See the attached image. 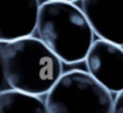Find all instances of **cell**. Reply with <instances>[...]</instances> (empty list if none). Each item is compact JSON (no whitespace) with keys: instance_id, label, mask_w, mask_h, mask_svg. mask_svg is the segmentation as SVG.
Instances as JSON below:
<instances>
[{"instance_id":"obj_7","label":"cell","mask_w":123,"mask_h":113,"mask_svg":"<svg viewBox=\"0 0 123 113\" xmlns=\"http://www.w3.org/2000/svg\"><path fill=\"white\" fill-rule=\"evenodd\" d=\"M0 113H48V109L40 96L9 89L0 94Z\"/></svg>"},{"instance_id":"obj_1","label":"cell","mask_w":123,"mask_h":113,"mask_svg":"<svg viewBox=\"0 0 123 113\" xmlns=\"http://www.w3.org/2000/svg\"><path fill=\"white\" fill-rule=\"evenodd\" d=\"M3 76L10 89L41 96L63 76V62L39 39L0 41Z\"/></svg>"},{"instance_id":"obj_6","label":"cell","mask_w":123,"mask_h":113,"mask_svg":"<svg viewBox=\"0 0 123 113\" xmlns=\"http://www.w3.org/2000/svg\"><path fill=\"white\" fill-rule=\"evenodd\" d=\"M95 36L123 47V0H81Z\"/></svg>"},{"instance_id":"obj_2","label":"cell","mask_w":123,"mask_h":113,"mask_svg":"<svg viewBox=\"0 0 123 113\" xmlns=\"http://www.w3.org/2000/svg\"><path fill=\"white\" fill-rule=\"evenodd\" d=\"M37 37L65 64H77L94 43V31L82 9L71 1L48 0L41 4Z\"/></svg>"},{"instance_id":"obj_9","label":"cell","mask_w":123,"mask_h":113,"mask_svg":"<svg viewBox=\"0 0 123 113\" xmlns=\"http://www.w3.org/2000/svg\"><path fill=\"white\" fill-rule=\"evenodd\" d=\"M46 1H48V0H46ZM62 1H71V3H74V1H76V0H62Z\"/></svg>"},{"instance_id":"obj_4","label":"cell","mask_w":123,"mask_h":113,"mask_svg":"<svg viewBox=\"0 0 123 113\" xmlns=\"http://www.w3.org/2000/svg\"><path fill=\"white\" fill-rule=\"evenodd\" d=\"M87 72L112 94L123 91V47L101 39L92 45L86 56Z\"/></svg>"},{"instance_id":"obj_5","label":"cell","mask_w":123,"mask_h":113,"mask_svg":"<svg viewBox=\"0 0 123 113\" xmlns=\"http://www.w3.org/2000/svg\"><path fill=\"white\" fill-rule=\"evenodd\" d=\"M40 7V0H0V41L31 36Z\"/></svg>"},{"instance_id":"obj_3","label":"cell","mask_w":123,"mask_h":113,"mask_svg":"<svg viewBox=\"0 0 123 113\" xmlns=\"http://www.w3.org/2000/svg\"><path fill=\"white\" fill-rule=\"evenodd\" d=\"M113 96L88 72L63 73L46 95L48 113H112Z\"/></svg>"},{"instance_id":"obj_8","label":"cell","mask_w":123,"mask_h":113,"mask_svg":"<svg viewBox=\"0 0 123 113\" xmlns=\"http://www.w3.org/2000/svg\"><path fill=\"white\" fill-rule=\"evenodd\" d=\"M112 113H123V91L116 95L113 101Z\"/></svg>"}]
</instances>
